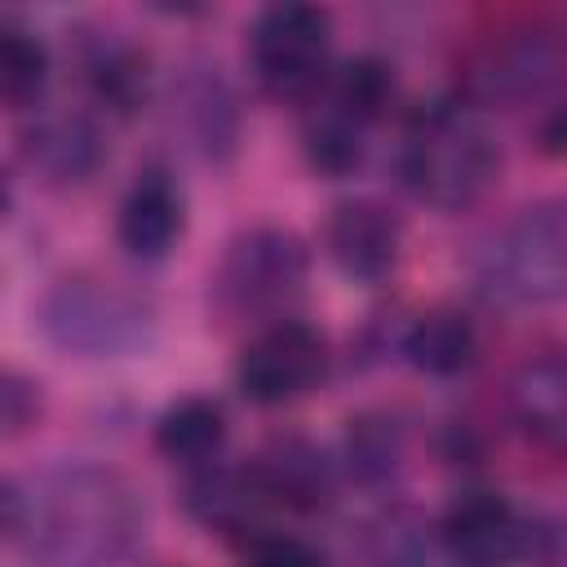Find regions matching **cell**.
I'll list each match as a JSON object with an SVG mask.
<instances>
[{"mask_svg":"<svg viewBox=\"0 0 567 567\" xmlns=\"http://www.w3.org/2000/svg\"><path fill=\"white\" fill-rule=\"evenodd\" d=\"M4 536L27 567H120L146 509L133 483L97 461H58L4 483Z\"/></svg>","mask_w":567,"mask_h":567,"instance_id":"obj_1","label":"cell"},{"mask_svg":"<svg viewBox=\"0 0 567 567\" xmlns=\"http://www.w3.org/2000/svg\"><path fill=\"white\" fill-rule=\"evenodd\" d=\"M394 168L416 204L434 213H461L496 186L501 146L483 124L478 106H470L465 97H447L408 115Z\"/></svg>","mask_w":567,"mask_h":567,"instance_id":"obj_2","label":"cell"},{"mask_svg":"<svg viewBox=\"0 0 567 567\" xmlns=\"http://www.w3.org/2000/svg\"><path fill=\"white\" fill-rule=\"evenodd\" d=\"M474 284L505 306L567 301V199H536L474 248Z\"/></svg>","mask_w":567,"mask_h":567,"instance_id":"obj_3","label":"cell"},{"mask_svg":"<svg viewBox=\"0 0 567 567\" xmlns=\"http://www.w3.org/2000/svg\"><path fill=\"white\" fill-rule=\"evenodd\" d=\"M310 252L284 226H252L226 244V257L213 275V306L226 319L270 328L292 319V306L306 292Z\"/></svg>","mask_w":567,"mask_h":567,"instance_id":"obj_4","label":"cell"},{"mask_svg":"<svg viewBox=\"0 0 567 567\" xmlns=\"http://www.w3.org/2000/svg\"><path fill=\"white\" fill-rule=\"evenodd\" d=\"M248 66L275 102H315L332 75V13L319 4H266L248 27Z\"/></svg>","mask_w":567,"mask_h":567,"instance_id":"obj_5","label":"cell"},{"mask_svg":"<svg viewBox=\"0 0 567 567\" xmlns=\"http://www.w3.org/2000/svg\"><path fill=\"white\" fill-rule=\"evenodd\" d=\"M567 75V31L558 22L532 18L509 22L496 35H487L465 71L461 93L470 106H523L545 97Z\"/></svg>","mask_w":567,"mask_h":567,"instance_id":"obj_6","label":"cell"},{"mask_svg":"<svg viewBox=\"0 0 567 567\" xmlns=\"http://www.w3.org/2000/svg\"><path fill=\"white\" fill-rule=\"evenodd\" d=\"M40 323H44L49 341L66 354L111 359V354H128L146 341L151 306L111 279L66 275L49 288V297L40 306Z\"/></svg>","mask_w":567,"mask_h":567,"instance_id":"obj_7","label":"cell"},{"mask_svg":"<svg viewBox=\"0 0 567 567\" xmlns=\"http://www.w3.org/2000/svg\"><path fill=\"white\" fill-rule=\"evenodd\" d=\"M328 372V346L306 319L257 328L235 359V385L257 408H279L310 394Z\"/></svg>","mask_w":567,"mask_h":567,"instance_id":"obj_8","label":"cell"},{"mask_svg":"<svg viewBox=\"0 0 567 567\" xmlns=\"http://www.w3.org/2000/svg\"><path fill=\"white\" fill-rule=\"evenodd\" d=\"M532 527L492 487H465L439 518V545L456 567H509L527 554Z\"/></svg>","mask_w":567,"mask_h":567,"instance_id":"obj_9","label":"cell"},{"mask_svg":"<svg viewBox=\"0 0 567 567\" xmlns=\"http://www.w3.org/2000/svg\"><path fill=\"white\" fill-rule=\"evenodd\" d=\"M514 430L545 456H567V346L532 350L505 390Z\"/></svg>","mask_w":567,"mask_h":567,"instance_id":"obj_10","label":"cell"},{"mask_svg":"<svg viewBox=\"0 0 567 567\" xmlns=\"http://www.w3.org/2000/svg\"><path fill=\"white\" fill-rule=\"evenodd\" d=\"M403 226L399 217L377 199H341L328 213L323 248L332 266L354 284H381L399 266Z\"/></svg>","mask_w":567,"mask_h":567,"instance_id":"obj_11","label":"cell"},{"mask_svg":"<svg viewBox=\"0 0 567 567\" xmlns=\"http://www.w3.org/2000/svg\"><path fill=\"white\" fill-rule=\"evenodd\" d=\"M22 159L53 186L89 182L106 159V137L84 111H35L22 128Z\"/></svg>","mask_w":567,"mask_h":567,"instance_id":"obj_12","label":"cell"},{"mask_svg":"<svg viewBox=\"0 0 567 567\" xmlns=\"http://www.w3.org/2000/svg\"><path fill=\"white\" fill-rule=\"evenodd\" d=\"M186 514L221 536H261V514L275 509L252 461L248 465H199L182 487Z\"/></svg>","mask_w":567,"mask_h":567,"instance_id":"obj_13","label":"cell"},{"mask_svg":"<svg viewBox=\"0 0 567 567\" xmlns=\"http://www.w3.org/2000/svg\"><path fill=\"white\" fill-rule=\"evenodd\" d=\"M186 230V199L177 190V182L159 168L142 173L124 199H120V213H115V239L128 257L137 261H159L173 252V244L182 239Z\"/></svg>","mask_w":567,"mask_h":567,"instance_id":"obj_14","label":"cell"},{"mask_svg":"<svg viewBox=\"0 0 567 567\" xmlns=\"http://www.w3.org/2000/svg\"><path fill=\"white\" fill-rule=\"evenodd\" d=\"M252 470L270 496L275 509H301V514H319L332 501L337 474L332 461L323 456L319 443L301 439V434H275L257 456Z\"/></svg>","mask_w":567,"mask_h":567,"instance_id":"obj_15","label":"cell"},{"mask_svg":"<svg viewBox=\"0 0 567 567\" xmlns=\"http://www.w3.org/2000/svg\"><path fill=\"white\" fill-rule=\"evenodd\" d=\"M399 350L425 377H461L478 359V332L456 306H434L403 328Z\"/></svg>","mask_w":567,"mask_h":567,"instance_id":"obj_16","label":"cell"},{"mask_svg":"<svg viewBox=\"0 0 567 567\" xmlns=\"http://www.w3.org/2000/svg\"><path fill=\"white\" fill-rule=\"evenodd\" d=\"M151 439H155V452L173 465H190V470L213 465L226 443V412L217 399L186 394L159 412Z\"/></svg>","mask_w":567,"mask_h":567,"instance_id":"obj_17","label":"cell"},{"mask_svg":"<svg viewBox=\"0 0 567 567\" xmlns=\"http://www.w3.org/2000/svg\"><path fill=\"white\" fill-rule=\"evenodd\" d=\"M84 75H89V89L97 93V102L106 111H120V115H133L142 102H146V53L124 44V40H111V35H97L84 53Z\"/></svg>","mask_w":567,"mask_h":567,"instance_id":"obj_18","label":"cell"},{"mask_svg":"<svg viewBox=\"0 0 567 567\" xmlns=\"http://www.w3.org/2000/svg\"><path fill=\"white\" fill-rule=\"evenodd\" d=\"M301 146H306V159L315 173L323 177H346L363 164V151H368V128L359 120H350L346 111L328 106L323 97L310 102V115H306V128H301Z\"/></svg>","mask_w":567,"mask_h":567,"instance_id":"obj_19","label":"cell"},{"mask_svg":"<svg viewBox=\"0 0 567 567\" xmlns=\"http://www.w3.org/2000/svg\"><path fill=\"white\" fill-rule=\"evenodd\" d=\"M49 49L35 31L18 27L13 18L4 22L0 31V93H4V106L9 111H35L44 89H49Z\"/></svg>","mask_w":567,"mask_h":567,"instance_id":"obj_20","label":"cell"},{"mask_svg":"<svg viewBox=\"0 0 567 567\" xmlns=\"http://www.w3.org/2000/svg\"><path fill=\"white\" fill-rule=\"evenodd\" d=\"M319 97L328 106L346 111L350 120H359L363 128H372L394 106V71H390V62L368 58V53L363 58H350V62H341L328 75V84H323Z\"/></svg>","mask_w":567,"mask_h":567,"instance_id":"obj_21","label":"cell"},{"mask_svg":"<svg viewBox=\"0 0 567 567\" xmlns=\"http://www.w3.org/2000/svg\"><path fill=\"white\" fill-rule=\"evenodd\" d=\"M403 456V430L390 412H363L346 430V470L359 483H385L399 470Z\"/></svg>","mask_w":567,"mask_h":567,"instance_id":"obj_22","label":"cell"},{"mask_svg":"<svg viewBox=\"0 0 567 567\" xmlns=\"http://www.w3.org/2000/svg\"><path fill=\"white\" fill-rule=\"evenodd\" d=\"M186 115H190V124H195V142L213 155V151H226V146H235V102H230V93L221 89V80L217 75H204V80H195L190 84V93H186Z\"/></svg>","mask_w":567,"mask_h":567,"instance_id":"obj_23","label":"cell"},{"mask_svg":"<svg viewBox=\"0 0 567 567\" xmlns=\"http://www.w3.org/2000/svg\"><path fill=\"white\" fill-rule=\"evenodd\" d=\"M377 567H430V545L412 518H390L377 532Z\"/></svg>","mask_w":567,"mask_h":567,"instance_id":"obj_24","label":"cell"},{"mask_svg":"<svg viewBox=\"0 0 567 567\" xmlns=\"http://www.w3.org/2000/svg\"><path fill=\"white\" fill-rule=\"evenodd\" d=\"M244 567H323V558H319L315 545H306L301 536L261 532L257 540H248Z\"/></svg>","mask_w":567,"mask_h":567,"instance_id":"obj_25","label":"cell"},{"mask_svg":"<svg viewBox=\"0 0 567 567\" xmlns=\"http://www.w3.org/2000/svg\"><path fill=\"white\" fill-rule=\"evenodd\" d=\"M0 399H4V434L13 439V434H22V430L35 421V412H40V394H35V385H31L27 377L9 372Z\"/></svg>","mask_w":567,"mask_h":567,"instance_id":"obj_26","label":"cell"},{"mask_svg":"<svg viewBox=\"0 0 567 567\" xmlns=\"http://www.w3.org/2000/svg\"><path fill=\"white\" fill-rule=\"evenodd\" d=\"M536 146L545 151V155H567V102H558L545 120H540V133H536Z\"/></svg>","mask_w":567,"mask_h":567,"instance_id":"obj_27","label":"cell"}]
</instances>
